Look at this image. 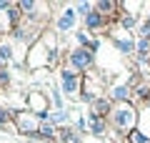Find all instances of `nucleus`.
Segmentation results:
<instances>
[{"instance_id": "obj_11", "label": "nucleus", "mask_w": 150, "mask_h": 143, "mask_svg": "<svg viewBox=\"0 0 150 143\" xmlns=\"http://www.w3.org/2000/svg\"><path fill=\"white\" fill-rule=\"evenodd\" d=\"M88 116V113H85ZM110 123H108V118H95V116H88V136L95 138V141H100V138H110Z\"/></svg>"}, {"instance_id": "obj_3", "label": "nucleus", "mask_w": 150, "mask_h": 143, "mask_svg": "<svg viewBox=\"0 0 150 143\" xmlns=\"http://www.w3.org/2000/svg\"><path fill=\"white\" fill-rule=\"evenodd\" d=\"M23 68L30 70V73H40V70H50V50L45 48L43 40L33 43L25 50V60H23Z\"/></svg>"}, {"instance_id": "obj_21", "label": "nucleus", "mask_w": 150, "mask_h": 143, "mask_svg": "<svg viewBox=\"0 0 150 143\" xmlns=\"http://www.w3.org/2000/svg\"><path fill=\"white\" fill-rule=\"evenodd\" d=\"M13 123V111L8 108H0V128H8Z\"/></svg>"}, {"instance_id": "obj_7", "label": "nucleus", "mask_w": 150, "mask_h": 143, "mask_svg": "<svg viewBox=\"0 0 150 143\" xmlns=\"http://www.w3.org/2000/svg\"><path fill=\"white\" fill-rule=\"evenodd\" d=\"M50 98L43 93V90L38 88V90H30V93L25 95V111H30L33 116H38V121L43 123V121H48V116H50Z\"/></svg>"}, {"instance_id": "obj_13", "label": "nucleus", "mask_w": 150, "mask_h": 143, "mask_svg": "<svg viewBox=\"0 0 150 143\" xmlns=\"http://www.w3.org/2000/svg\"><path fill=\"white\" fill-rule=\"evenodd\" d=\"M95 10L100 13L103 18H108L110 23H115L120 18V3H115V0H98Z\"/></svg>"}, {"instance_id": "obj_20", "label": "nucleus", "mask_w": 150, "mask_h": 143, "mask_svg": "<svg viewBox=\"0 0 150 143\" xmlns=\"http://www.w3.org/2000/svg\"><path fill=\"white\" fill-rule=\"evenodd\" d=\"M125 143H150V141H148V138H145L143 133L138 131V128H135L133 133H128V136H125Z\"/></svg>"}, {"instance_id": "obj_1", "label": "nucleus", "mask_w": 150, "mask_h": 143, "mask_svg": "<svg viewBox=\"0 0 150 143\" xmlns=\"http://www.w3.org/2000/svg\"><path fill=\"white\" fill-rule=\"evenodd\" d=\"M138 116L140 108L133 106V103H115L108 116V123H110V131L118 133V136H128L138 128Z\"/></svg>"}, {"instance_id": "obj_25", "label": "nucleus", "mask_w": 150, "mask_h": 143, "mask_svg": "<svg viewBox=\"0 0 150 143\" xmlns=\"http://www.w3.org/2000/svg\"><path fill=\"white\" fill-rule=\"evenodd\" d=\"M148 106H150V95H148Z\"/></svg>"}, {"instance_id": "obj_16", "label": "nucleus", "mask_w": 150, "mask_h": 143, "mask_svg": "<svg viewBox=\"0 0 150 143\" xmlns=\"http://www.w3.org/2000/svg\"><path fill=\"white\" fill-rule=\"evenodd\" d=\"M55 143H83V141H80V136H78V131L73 126H63V128H58Z\"/></svg>"}, {"instance_id": "obj_17", "label": "nucleus", "mask_w": 150, "mask_h": 143, "mask_svg": "<svg viewBox=\"0 0 150 143\" xmlns=\"http://www.w3.org/2000/svg\"><path fill=\"white\" fill-rule=\"evenodd\" d=\"M138 131L150 141V106H143V108H140V116H138Z\"/></svg>"}, {"instance_id": "obj_4", "label": "nucleus", "mask_w": 150, "mask_h": 143, "mask_svg": "<svg viewBox=\"0 0 150 143\" xmlns=\"http://www.w3.org/2000/svg\"><path fill=\"white\" fill-rule=\"evenodd\" d=\"M108 93L105 88V78H103L100 73H85L83 75V90H80V98L78 101L85 103V106H93V103L98 101V98H103V95Z\"/></svg>"}, {"instance_id": "obj_2", "label": "nucleus", "mask_w": 150, "mask_h": 143, "mask_svg": "<svg viewBox=\"0 0 150 143\" xmlns=\"http://www.w3.org/2000/svg\"><path fill=\"white\" fill-rule=\"evenodd\" d=\"M95 63H98V55L93 53V50H88V48H80V45H75L70 48L68 53H65V65L68 68H73L75 73H93L95 70Z\"/></svg>"}, {"instance_id": "obj_26", "label": "nucleus", "mask_w": 150, "mask_h": 143, "mask_svg": "<svg viewBox=\"0 0 150 143\" xmlns=\"http://www.w3.org/2000/svg\"><path fill=\"white\" fill-rule=\"evenodd\" d=\"M115 143H125V141H115Z\"/></svg>"}, {"instance_id": "obj_23", "label": "nucleus", "mask_w": 150, "mask_h": 143, "mask_svg": "<svg viewBox=\"0 0 150 143\" xmlns=\"http://www.w3.org/2000/svg\"><path fill=\"white\" fill-rule=\"evenodd\" d=\"M10 85V73L8 68H0V88H8Z\"/></svg>"}, {"instance_id": "obj_10", "label": "nucleus", "mask_w": 150, "mask_h": 143, "mask_svg": "<svg viewBox=\"0 0 150 143\" xmlns=\"http://www.w3.org/2000/svg\"><path fill=\"white\" fill-rule=\"evenodd\" d=\"M110 25H112V23L108 20V18H103L98 10H93L90 15L83 18V30H88L90 35H93V33H108V30H110Z\"/></svg>"}, {"instance_id": "obj_15", "label": "nucleus", "mask_w": 150, "mask_h": 143, "mask_svg": "<svg viewBox=\"0 0 150 143\" xmlns=\"http://www.w3.org/2000/svg\"><path fill=\"white\" fill-rule=\"evenodd\" d=\"M143 10H145V3H135V0H120V13H123V15L143 18Z\"/></svg>"}, {"instance_id": "obj_14", "label": "nucleus", "mask_w": 150, "mask_h": 143, "mask_svg": "<svg viewBox=\"0 0 150 143\" xmlns=\"http://www.w3.org/2000/svg\"><path fill=\"white\" fill-rule=\"evenodd\" d=\"M112 106L115 103L108 98V95H103V98H98L93 106H88V116H95V118H108L110 116V111H112Z\"/></svg>"}, {"instance_id": "obj_8", "label": "nucleus", "mask_w": 150, "mask_h": 143, "mask_svg": "<svg viewBox=\"0 0 150 143\" xmlns=\"http://www.w3.org/2000/svg\"><path fill=\"white\" fill-rule=\"evenodd\" d=\"M13 126L20 136L28 138H38V128H40V121L38 116H33L30 111H13Z\"/></svg>"}, {"instance_id": "obj_9", "label": "nucleus", "mask_w": 150, "mask_h": 143, "mask_svg": "<svg viewBox=\"0 0 150 143\" xmlns=\"http://www.w3.org/2000/svg\"><path fill=\"white\" fill-rule=\"evenodd\" d=\"M75 25H78V13H75V8L63 3V10L53 18V30L55 33H70V30H75Z\"/></svg>"}, {"instance_id": "obj_22", "label": "nucleus", "mask_w": 150, "mask_h": 143, "mask_svg": "<svg viewBox=\"0 0 150 143\" xmlns=\"http://www.w3.org/2000/svg\"><path fill=\"white\" fill-rule=\"evenodd\" d=\"M73 128L78 133H85V136H88V116H78V121H75Z\"/></svg>"}, {"instance_id": "obj_18", "label": "nucleus", "mask_w": 150, "mask_h": 143, "mask_svg": "<svg viewBox=\"0 0 150 143\" xmlns=\"http://www.w3.org/2000/svg\"><path fill=\"white\" fill-rule=\"evenodd\" d=\"M38 138L55 143V138H58V128H55L50 121H43V123H40V128H38Z\"/></svg>"}, {"instance_id": "obj_12", "label": "nucleus", "mask_w": 150, "mask_h": 143, "mask_svg": "<svg viewBox=\"0 0 150 143\" xmlns=\"http://www.w3.org/2000/svg\"><path fill=\"white\" fill-rule=\"evenodd\" d=\"M108 98H110L112 103H130V98H133V88H130L128 83H112L110 88H108Z\"/></svg>"}, {"instance_id": "obj_6", "label": "nucleus", "mask_w": 150, "mask_h": 143, "mask_svg": "<svg viewBox=\"0 0 150 143\" xmlns=\"http://www.w3.org/2000/svg\"><path fill=\"white\" fill-rule=\"evenodd\" d=\"M58 83H60V90H63L65 98H80V90H83V75L75 73L73 68H68V65H63V68L58 70Z\"/></svg>"}, {"instance_id": "obj_19", "label": "nucleus", "mask_w": 150, "mask_h": 143, "mask_svg": "<svg viewBox=\"0 0 150 143\" xmlns=\"http://www.w3.org/2000/svg\"><path fill=\"white\" fill-rule=\"evenodd\" d=\"M75 13H78V18H85V15H90L93 10H95V3H88V0H80V3H75Z\"/></svg>"}, {"instance_id": "obj_24", "label": "nucleus", "mask_w": 150, "mask_h": 143, "mask_svg": "<svg viewBox=\"0 0 150 143\" xmlns=\"http://www.w3.org/2000/svg\"><path fill=\"white\" fill-rule=\"evenodd\" d=\"M13 5H15V3H10V0H0V13H8Z\"/></svg>"}, {"instance_id": "obj_5", "label": "nucleus", "mask_w": 150, "mask_h": 143, "mask_svg": "<svg viewBox=\"0 0 150 143\" xmlns=\"http://www.w3.org/2000/svg\"><path fill=\"white\" fill-rule=\"evenodd\" d=\"M108 35H110L112 48H115L123 58H135V35H133V33L123 30L118 23H112L110 30H108Z\"/></svg>"}]
</instances>
